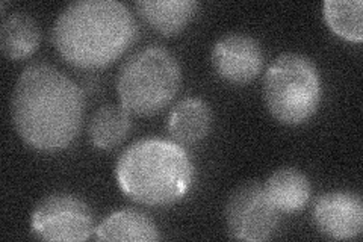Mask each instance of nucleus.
Returning <instances> with one entry per match:
<instances>
[{
  "instance_id": "nucleus-1",
  "label": "nucleus",
  "mask_w": 363,
  "mask_h": 242,
  "mask_svg": "<svg viewBox=\"0 0 363 242\" xmlns=\"http://www.w3.org/2000/svg\"><path fill=\"white\" fill-rule=\"evenodd\" d=\"M85 97L76 82L49 64H32L18 76L11 114L18 136L40 152L70 145L82 129Z\"/></svg>"
},
{
  "instance_id": "nucleus-2",
  "label": "nucleus",
  "mask_w": 363,
  "mask_h": 242,
  "mask_svg": "<svg viewBox=\"0 0 363 242\" xmlns=\"http://www.w3.org/2000/svg\"><path fill=\"white\" fill-rule=\"evenodd\" d=\"M130 9L117 0H79L67 5L55 20L52 43L70 65L104 68L126 52L136 40Z\"/></svg>"
},
{
  "instance_id": "nucleus-3",
  "label": "nucleus",
  "mask_w": 363,
  "mask_h": 242,
  "mask_svg": "<svg viewBox=\"0 0 363 242\" xmlns=\"http://www.w3.org/2000/svg\"><path fill=\"white\" fill-rule=\"evenodd\" d=\"M118 188L135 203L168 206L177 203L194 183V165L179 143L144 138L129 145L117 160Z\"/></svg>"
},
{
  "instance_id": "nucleus-4",
  "label": "nucleus",
  "mask_w": 363,
  "mask_h": 242,
  "mask_svg": "<svg viewBox=\"0 0 363 242\" xmlns=\"http://www.w3.org/2000/svg\"><path fill=\"white\" fill-rule=\"evenodd\" d=\"M180 84L182 70L176 56L162 45H147L123 62L116 87L124 109L150 117L173 101Z\"/></svg>"
},
{
  "instance_id": "nucleus-5",
  "label": "nucleus",
  "mask_w": 363,
  "mask_h": 242,
  "mask_svg": "<svg viewBox=\"0 0 363 242\" xmlns=\"http://www.w3.org/2000/svg\"><path fill=\"white\" fill-rule=\"evenodd\" d=\"M262 96L268 112L285 126H300L316 114L323 99L316 64L301 53H283L268 67Z\"/></svg>"
},
{
  "instance_id": "nucleus-6",
  "label": "nucleus",
  "mask_w": 363,
  "mask_h": 242,
  "mask_svg": "<svg viewBox=\"0 0 363 242\" xmlns=\"http://www.w3.org/2000/svg\"><path fill=\"white\" fill-rule=\"evenodd\" d=\"M227 235L232 239L262 242L279 227V211L271 203L262 183L250 180L236 187L224 206Z\"/></svg>"
},
{
  "instance_id": "nucleus-7",
  "label": "nucleus",
  "mask_w": 363,
  "mask_h": 242,
  "mask_svg": "<svg viewBox=\"0 0 363 242\" xmlns=\"http://www.w3.org/2000/svg\"><path fill=\"white\" fill-rule=\"evenodd\" d=\"M30 230L41 241L81 242L94 232L89 206L72 194H50L40 200L30 214Z\"/></svg>"
},
{
  "instance_id": "nucleus-8",
  "label": "nucleus",
  "mask_w": 363,
  "mask_h": 242,
  "mask_svg": "<svg viewBox=\"0 0 363 242\" xmlns=\"http://www.w3.org/2000/svg\"><path fill=\"white\" fill-rule=\"evenodd\" d=\"M211 61L215 73L235 85H245L259 76L264 68V49L248 33L230 32L215 41Z\"/></svg>"
},
{
  "instance_id": "nucleus-9",
  "label": "nucleus",
  "mask_w": 363,
  "mask_h": 242,
  "mask_svg": "<svg viewBox=\"0 0 363 242\" xmlns=\"http://www.w3.org/2000/svg\"><path fill=\"white\" fill-rule=\"evenodd\" d=\"M313 224L323 236L345 241L360 236L363 229V202L360 194L335 189L321 194L313 204Z\"/></svg>"
},
{
  "instance_id": "nucleus-10",
  "label": "nucleus",
  "mask_w": 363,
  "mask_h": 242,
  "mask_svg": "<svg viewBox=\"0 0 363 242\" xmlns=\"http://www.w3.org/2000/svg\"><path fill=\"white\" fill-rule=\"evenodd\" d=\"M212 109L206 101L188 97L179 101L167 120V129L179 144H196L206 138L212 129Z\"/></svg>"
},
{
  "instance_id": "nucleus-11",
  "label": "nucleus",
  "mask_w": 363,
  "mask_h": 242,
  "mask_svg": "<svg viewBox=\"0 0 363 242\" xmlns=\"http://www.w3.org/2000/svg\"><path fill=\"white\" fill-rule=\"evenodd\" d=\"M265 191L279 212L294 214L308 206L312 194L309 177L294 167L277 168L268 177Z\"/></svg>"
},
{
  "instance_id": "nucleus-12",
  "label": "nucleus",
  "mask_w": 363,
  "mask_h": 242,
  "mask_svg": "<svg viewBox=\"0 0 363 242\" xmlns=\"http://www.w3.org/2000/svg\"><path fill=\"white\" fill-rule=\"evenodd\" d=\"M200 4L196 0H140L135 4L143 20L162 35H176L196 17Z\"/></svg>"
},
{
  "instance_id": "nucleus-13",
  "label": "nucleus",
  "mask_w": 363,
  "mask_h": 242,
  "mask_svg": "<svg viewBox=\"0 0 363 242\" xmlns=\"http://www.w3.org/2000/svg\"><path fill=\"white\" fill-rule=\"evenodd\" d=\"M94 233L99 241L153 242L162 238L152 218L135 209L111 214L96 227Z\"/></svg>"
},
{
  "instance_id": "nucleus-14",
  "label": "nucleus",
  "mask_w": 363,
  "mask_h": 242,
  "mask_svg": "<svg viewBox=\"0 0 363 242\" xmlns=\"http://www.w3.org/2000/svg\"><path fill=\"white\" fill-rule=\"evenodd\" d=\"M41 29L37 20L26 13H14L4 18L0 28V49L11 61L26 60L37 52Z\"/></svg>"
},
{
  "instance_id": "nucleus-15",
  "label": "nucleus",
  "mask_w": 363,
  "mask_h": 242,
  "mask_svg": "<svg viewBox=\"0 0 363 242\" xmlns=\"http://www.w3.org/2000/svg\"><path fill=\"white\" fill-rule=\"evenodd\" d=\"M132 128L130 114L121 105L99 108L88 126L89 140L96 148L109 150L121 144Z\"/></svg>"
},
{
  "instance_id": "nucleus-16",
  "label": "nucleus",
  "mask_w": 363,
  "mask_h": 242,
  "mask_svg": "<svg viewBox=\"0 0 363 242\" xmlns=\"http://www.w3.org/2000/svg\"><path fill=\"white\" fill-rule=\"evenodd\" d=\"M323 14L327 26L337 37L351 43L363 38V4L362 0H325Z\"/></svg>"
}]
</instances>
